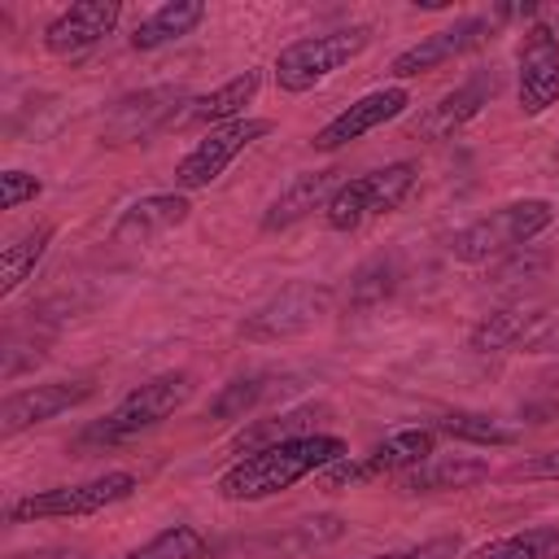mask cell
I'll return each mask as SVG.
<instances>
[{
    "instance_id": "cell-1",
    "label": "cell",
    "mask_w": 559,
    "mask_h": 559,
    "mask_svg": "<svg viewBox=\"0 0 559 559\" xmlns=\"http://www.w3.org/2000/svg\"><path fill=\"white\" fill-rule=\"evenodd\" d=\"M341 459H349V445L336 432H310V437H293V441L240 454L214 480V489L223 502H262V498L293 489L306 476H319L323 467H332Z\"/></svg>"
},
{
    "instance_id": "cell-2",
    "label": "cell",
    "mask_w": 559,
    "mask_h": 559,
    "mask_svg": "<svg viewBox=\"0 0 559 559\" xmlns=\"http://www.w3.org/2000/svg\"><path fill=\"white\" fill-rule=\"evenodd\" d=\"M555 223V205L546 197H520L507 201L480 218H472L467 227H459L450 236V258L454 262H493L507 253H520L533 236H542Z\"/></svg>"
},
{
    "instance_id": "cell-3",
    "label": "cell",
    "mask_w": 559,
    "mask_h": 559,
    "mask_svg": "<svg viewBox=\"0 0 559 559\" xmlns=\"http://www.w3.org/2000/svg\"><path fill=\"white\" fill-rule=\"evenodd\" d=\"M192 397V376L188 371H162L144 384H135L114 411H105L96 424L83 428V445H122L148 428H157L162 419H170L183 402Z\"/></svg>"
},
{
    "instance_id": "cell-4",
    "label": "cell",
    "mask_w": 559,
    "mask_h": 559,
    "mask_svg": "<svg viewBox=\"0 0 559 559\" xmlns=\"http://www.w3.org/2000/svg\"><path fill=\"white\" fill-rule=\"evenodd\" d=\"M371 48V26L354 22V26H336V31H319V35H301L288 48H280L275 57V87L280 92H310L323 79H332L336 70H345L349 61H358Z\"/></svg>"
},
{
    "instance_id": "cell-5",
    "label": "cell",
    "mask_w": 559,
    "mask_h": 559,
    "mask_svg": "<svg viewBox=\"0 0 559 559\" xmlns=\"http://www.w3.org/2000/svg\"><path fill=\"white\" fill-rule=\"evenodd\" d=\"M415 179H419L415 162H389V166H376L367 175H354L332 192L323 218H328L332 231H354V227H362L380 214H393L411 197Z\"/></svg>"
},
{
    "instance_id": "cell-6",
    "label": "cell",
    "mask_w": 559,
    "mask_h": 559,
    "mask_svg": "<svg viewBox=\"0 0 559 559\" xmlns=\"http://www.w3.org/2000/svg\"><path fill=\"white\" fill-rule=\"evenodd\" d=\"M140 489V480L131 472H105L92 480H74V485H52V489H35L17 502H9V520L13 524H35V520H79V515H96L114 502H127Z\"/></svg>"
},
{
    "instance_id": "cell-7",
    "label": "cell",
    "mask_w": 559,
    "mask_h": 559,
    "mask_svg": "<svg viewBox=\"0 0 559 559\" xmlns=\"http://www.w3.org/2000/svg\"><path fill=\"white\" fill-rule=\"evenodd\" d=\"M332 310V288L314 284V280H293L280 293H271L262 306H253L240 319V336L253 345H275V341H293L301 332H310L323 314Z\"/></svg>"
},
{
    "instance_id": "cell-8",
    "label": "cell",
    "mask_w": 559,
    "mask_h": 559,
    "mask_svg": "<svg viewBox=\"0 0 559 559\" xmlns=\"http://www.w3.org/2000/svg\"><path fill=\"white\" fill-rule=\"evenodd\" d=\"M271 118H236V122H223V127H210L179 162H175V192H201L210 188L253 140L271 135Z\"/></svg>"
},
{
    "instance_id": "cell-9",
    "label": "cell",
    "mask_w": 559,
    "mask_h": 559,
    "mask_svg": "<svg viewBox=\"0 0 559 559\" xmlns=\"http://www.w3.org/2000/svg\"><path fill=\"white\" fill-rule=\"evenodd\" d=\"M188 87L183 83H157V87H140L127 92L109 105L105 122H100V140L105 144H144L148 135H157L166 122H175L179 109H188Z\"/></svg>"
},
{
    "instance_id": "cell-10",
    "label": "cell",
    "mask_w": 559,
    "mask_h": 559,
    "mask_svg": "<svg viewBox=\"0 0 559 559\" xmlns=\"http://www.w3.org/2000/svg\"><path fill=\"white\" fill-rule=\"evenodd\" d=\"M437 454V432L432 428H397L389 432L384 441H376L362 459H341L332 467H323V485L328 489H341V485H362V480H376V476H389V472H411L419 463H428Z\"/></svg>"
},
{
    "instance_id": "cell-11",
    "label": "cell",
    "mask_w": 559,
    "mask_h": 559,
    "mask_svg": "<svg viewBox=\"0 0 559 559\" xmlns=\"http://www.w3.org/2000/svg\"><path fill=\"white\" fill-rule=\"evenodd\" d=\"M550 341H559L555 314H546V306H537V301H507V306L489 310L467 332V349L472 354H511V349L537 354Z\"/></svg>"
},
{
    "instance_id": "cell-12",
    "label": "cell",
    "mask_w": 559,
    "mask_h": 559,
    "mask_svg": "<svg viewBox=\"0 0 559 559\" xmlns=\"http://www.w3.org/2000/svg\"><path fill=\"white\" fill-rule=\"evenodd\" d=\"M489 39H493V17H485V13L454 17L450 26H441V31L424 35L419 44L402 48V52L389 61V74H393V79H419V74H428V70H441V66H450V61H459V57L485 48Z\"/></svg>"
},
{
    "instance_id": "cell-13",
    "label": "cell",
    "mask_w": 559,
    "mask_h": 559,
    "mask_svg": "<svg viewBox=\"0 0 559 559\" xmlns=\"http://www.w3.org/2000/svg\"><path fill=\"white\" fill-rule=\"evenodd\" d=\"M515 96L528 118L559 100V31L550 22H528L515 48Z\"/></svg>"
},
{
    "instance_id": "cell-14",
    "label": "cell",
    "mask_w": 559,
    "mask_h": 559,
    "mask_svg": "<svg viewBox=\"0 0 559 559\" xmlns=\"http://www.w3.org/2000/svg\"><path fill=\"white\" fill-rule=\"evenodd\" d=\"M406 105H411V92H406L402 83L376 87V92L358 96L354 105H345L336 118H328V122L314 131V140H310V144H314L319 153H336V148H345V144L362 140V135H371L376 127H384V122L402 118V114H406Z\"/></svg>"
},
{
    "instance_id": "cell-15",
    "label": "cell",
    "mask_w": 559,
    "mask_h": 559,
    "mask_svg": "<svg viewBox=\"0 0 559 559\" xmlns=\"http://www.w3.org/2000/svg\"><path fill=\"white\" fill-rule=\"evenodd\" d=\"M92 393H96L92 380H48V384L17 389L0 402V437H17L35 424H48V419L83 406Z\"/></svg>"
},
{
    "instance_id": "cell-16",
    "label": "cell",
    "mask_w": 559,
    "mask_h": 559,
    "mask_svg": "<svg viewBox=\"0 0 559 559\" xmlns=\"http://www.w3.org/2000/svg\"><path fill=\"white\" fill-rule=\"evenodd\" d=\"M493 96H498V74H493V70H476V74H467L454 92H445L437 105H428V109L411 122V135H415V140H428V144L450 140V135L463 131Z\"/></svg>"
},
{
    "instance_id": "cell-17",
    "label": "cell",
    "mask_w": 559,
    "mask_h": 559,
    "mask_svg": "<svg viewBox=\"0 0 559 559\" xmlns=\"http://www.w3.org/2000/svg\"><path fill=\"white\" fill-rule=\"evenodd\" d=\"M122 17L118 0H79L70 9H61L48 26H44V48L52 57H83L87 48H96L105 35H114Z\"/></svg>"
},
{
    "instance_id": "cell-18",
    "label": "cell",
    "mask_w": 559,
    "mask_h": 559,
    "mask_svg": "<svg viewBox=\"0 0 559 559\" xmlns=\"http://www.w3.org/2000/svg\"><path fill=\"white\" fill-rule=\"evenodd\" d=\"M188 214H192L188 192H153V197L131 201V205L114 218L109 240H114V245H148V240L175 231L179 223H188Z\"/></svg>"
},
{
    "instance_id": "cell-19",
    "label": "cell",
    "mask_w": 559,
    "mask_h": 559,
    "mask_svg": "<svg viewBox=\"0 0 559 559\" xmlns=\"http://www.w3.org/2000/svg\"><path fill=\"white\" fill-rule=\"evenodd\" d=\"M341 183H345V179H341V170H332V166L293 175V179L280 188V197L266 205V214H262V231H284V227L310 218L314 210H328V201H332V192H336Z\"/></svg>"
},
{
    "instance_id": "cell-20",
    "label": "cell",
    "mask_w": 559,
    "mask_h": 559,
    "mask_svg": "<svg viewBox=\"0 0 559 559\" xmlns=\"http://www.w3.org/2000/svg\"><path fill=\"white\" fill-rule=\"evenodd\" d=\"M328 415L323 402H306V406H288L280 415H262V419H249L236 437H231V454H253V450H266V445H280V441H293V437H310L319 432V419Z\"/></svg>"
},
{
    "instance_id": "cell-21",
    "label": "cell",
    "mask_w": 559,
    "mask_h": 559,
    "mask_svg": "<svg viewBox=\"0 0 559 559\" xmlns=\"http://www.w3.org/2000/svg\"><path fill=\"white\" fill-rule=\"evenodd\" d=\"M489 480V463L472 454H432L428 463L402 472V493H450V489H472Z\"/></svg>"
},
{
    "instance_id": "cell-22",
    "label": "cell",
    "mask_w": 559,
    "mask_h": 559,
    "mask_svg": "<svg viewBox=\"0 0 559 559\" xmlns=\"http://www.w3.org/2000/svg\"><path fill=\"white\" fill-rule=\"evenodd\" d=\"M258 87H262V74L258 70H245V74L218 83L214 92L192 96L188 109H183V122L188 127H223V122H236V118H245V105L258 96Z\"/></svg>"
},
{
    "instance_id": "cell-23",
    "label": "cell",
    "mask_w": 559,
    "mask_h": 559,
    "mask_svg": "<svg viewBox=\"0 0 559 559\" xmlns=\"http://www.w3.org/2000/svg\"><path fill=\"white\" fill-rule=\"evenodd\" d=\"M205 22V4L201 0H170L162 9H153L148 17L135 22L131 31V48L135 52H157L166 44H179L183 35H192Z\"/></svg>"
},
{
    "instance_id": "cell-24",
    "label": "cell",
    "mask_w": 559,
    "mask_h": 559,
    "mask_svg": "<svg viewBox=\"0 0 559 559\" xmlns=\"http://www.w3.org/2000/svg\"><path fill=\"white\" fill-rule=\"evenodd\" d=\"M52 236H57L52 223H35V227L17 231V236L4 245V253H0V297H13V293L35 275V266L44 262Z\"/></svg>"
},
{
    "instance_id": "cell-25",
    "label": "cell",
    "mask_w": 559,
    "mask_h": 559,
    "mask_svg": "<svg viewBox=\"0 0 559 559\" xmlns=\"http://www.w3.org/2000/svg\"><path fill=\"white\" fill-rule=\"evenodd\" d=\"M284 389V376H275V371H249V376H236V380H227L214 397H210V419H249L271 393H280Z\"/></svg>"
},
{
    "instance_id": "cell-26",
    "label": "cell",
    "mask_w": 559,
    "mask_h": 559,
    "mask_svg": "<svg viewBox=\"0 0 559 559\" xmlns=\"http://www.w3.org/2000/svg\"><path fill=\"white\" fill-rule=\"evenodd\" d=\"M397 284H402V258H397L393 249L371 253V258L349 275V284H345V306L371 310V306H380L384 297H393Z\"/></svg>"
},
{
    "instance_id": "cell-27",
    "label": "cell",
    "mask_w": 559,
    "mask_h": 559,
    "mask_svg": "<svg viewBox=\"0 0 559 559\" xmlns=\"http://www.w3.org/2000/svg\"><path fill=\"white\" fill-rule=\"evenodd\" d=\"M432 432H445L463 445H515L520 441V428L498 419V415H485V411H441L432 424Z\"/></svg>"
},
{
    "instance_id": "cell-28",
    "label": "cell",
    "mask_w": 559,
    "mask_h": 559,
    "mask_svg": "<svg viewBox=\"0 0 559 559\" xmlns=\"http://www.w3.org/2000/svg\"><path fill=\"white\" fill-rule=\"evenodd\" d=\"M463 559H559V524H533L507 537H493Z\"/></svg>"
},
{
    "instance_id": "cell-29",
    "label": "cell",
    "mask_w": 559,
    "mask_h": 559,
    "mask_svg": "<svg viewBox=\"0 0 559 559\" xmlns=\"http://www.w3.org/2000/svg\"><path fill=\"white\" fill-rule=\"evenodd\" d=\"M122 559H210V542L197 524H170L153 533L144 546L127 550Z\"/></svg>"
},
{
    "instance_id": "cell-30",
    "label": "cell",
    "mask_w": 559,
    "mask_h": 559,
    "mask_svg": "<svg viewBox=\"0 0 559 559\" xmlns=\"http://www.w3.org/2000/svg\"><path fill=\"white\" fill-rule=\"evenodd\" d=\"M367 559H463V537L445 533V537H428L419 546H397V550H380Z\"/></svg>"
},
{
    "instance_id": "cell-31",
    "label": "cell",
    "mask_w": 559,
    "mask_h": 559,
    "mask_svg": "<svg viewBox=\"0 0 559 559\" xmlns=\"http://www.w3.org/2000/svg\"><path fill=\"white\" fill-rule=\"evenodd\" d=\"M39 192H44V183H39L31 170H17V166H13V170L0 175V205H4V210H17V205L35 201Z\"/></svg>"
},
{
    "instance_id": "cell-32",
    "label": "cell",
    "mask_w": 559,
    "mask_h": 559,
    "mask_svg": "<svg viewBox=\"0 0 559 559\" xmlns=\"http://www.w3.org/2000/svg\"><path fill=\"white\" fill-rule=\"evenodd\" d=\"M511 480H559V445L542 450V454H524L520 463L507 467Z\"/></svg>"
},
{
    "instance_id": "cell-33",
    "label": "cell",
    "mask_w": 559,
    "mask_h": 559,
    "mask_svg": "<svg viewBox=\"0 0 559 559\" xmlns=\"http://www.w3.org/2000/svg\"><path fill=\"white\" fill-rule=\"evenodd\" d=\"M17 559H83V550H70V546H44V550L17 555Z\"/></svg>"
}]
</instances>
